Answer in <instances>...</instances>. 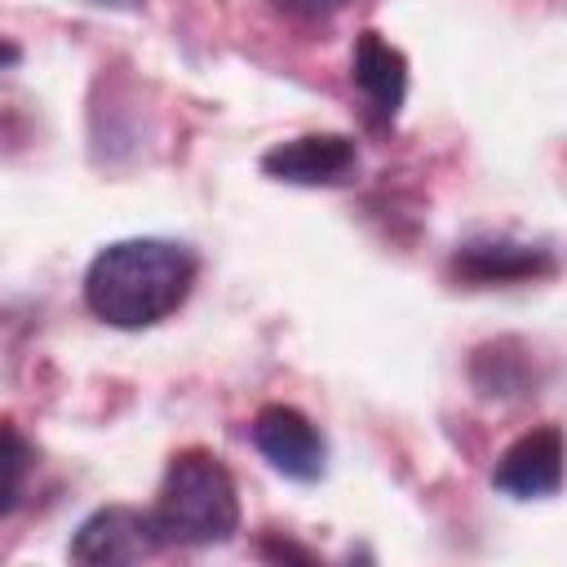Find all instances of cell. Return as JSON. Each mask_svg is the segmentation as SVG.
<instances>
[{
  "mask_svg": "<svg viewBox=\"0 0 567 567\" xmlns=\"http://www.w3.org/2000/svg\"><path fill=\"white\" fill-rule=\"evenodd\" d=\"M195 252L173 239H115L84 270V301L111 328H151L168 319L195 284Z\"/></svg>",
  "mask_w": 567,
  "mask_h": 567,
  "instance_id": "6da1fadb",
  "label": "cell"
},
{
  "mask_svg": "<svg viewBox=\"0 0 567 567\" xmlns=\"http://www.w3.org/2000/svg\"><path fill=\"white\" fill-rule=\"evenodd\" d=\"M146 514L164 545H221L239 527V492L221 456L186 447L168 461L159 496Z\"/></svg>",
  "mask_w": 567,
  "mask_h": 567,
  "instance_id": "7a4b0ae2",
  "label": "cell"
},
{
  "mask_svg": "<svg viewBox=\"0 0 567 567\" xmlns=\"http://www.w3.org/2000/svg\"><path fill=\"white\" fill-rule=\"evenodd\" d=\"M252 443L257 452L292 483H315L323 478V465H328V443L319 434V425L288 408V403H266L257 416H252Z\"/></svg>",
  "mask_w": 567,
  "mask_h": 567,
  "instance_id": "3957f363",
  "label": "cell"
},
{
  "mask_svg": "<svg viewBox=\"0 0 567 567\" xmlns=\"http://www.w3.org/2000/svg\"><path fill=\"white\" fill-rule=\"evenodd\" d=\"M155 549H164V540L155 536L151 514L133 509V505H106L97 514H89L71 540V558L75 563H142Z\"/></svg>",
  "mask_w": 567,
  "mask_h": 567,
  "instance_id": "277c9868",
  "label": "cell"
},
{
  "mask_svg": "<svg viewBox=\"0 0 567 567\" xmlns=\"http://www.w3.org/2000/svg\"><path fill=\"white\" fill-rule=\"evenodd\" d=\"M359 151L341 133H306L261 155V173L288 186H337L354 173Z\"/></svg>",
  "mask_w": 567,
  "mask_h": 567,
  "instance_id": "5b68a950",
  "label": "cell"
},
{
  "mask_svg": "<svg viewBox=\"0 0 567 567\" xmlns=\"http://www.w3.org/2000/svg\"><path fill=\"white\" fill-rule=\"evenodd\" d=\"M492 483L514 501L554 496L563 483V430L540 425V430L523 434L518 443H509L492 470Z\"/></svg>",
  "mask_w": 567,
  "mask_h": 567,
  "instance_id": "8992f818",
  "label": "cell"
},
{
  "mask_svg": "<svg viewBox=\"0 0 567 567\" xmlns=\"http://www.w3.org/2000/svg\"><path fill=\"white\" fill-rule=\"evenodd\" d=\"M350 75L368 102V115L377 124H390L408 97V62L403 53L381 40V31H363L359 44H354V58H350Z\"/></svg>",
  "mask_w": 567,
  "mask_h": 567,
  "instance_id": "52a82bcc",
  "label": "cell"
},
{
  "mask_svg": "<svg viewBox=\"0 0 567 567\" xmlns=\"http://www.w3.org/2000/svg\"><path fill=\"white\" fill-rule=\"evenodd\" d=\"M456 270H461V279H474V284H509V279L549 275L554 257L545 248H536V244L483 239V244H465L456 252Z\"/></svg>",
  "mask_w": 567,
  "mask_h": 567,
  "instance_id": "ba28073f",
  "label": "cell"
},
{
  "mask_svg": "<svg viewBox=\"0 0 567 567\" xmlns=\"http://www.w3.org/2000/svg\"><path fill=\"white\" fill-rule=\"evenodd\" d=\"M31 470H35L31 443L13 425H0V514H13L22 505Z\"/></svg>",
  "mask_w": 567,
  "mask_h": 567,
  "instance_id": "9c48e42d",
  "label": "cell"
},
{
  "mask_svg": "<svg viewBox=\"0 0 567 567\" xmlns=\"http://www.w3.org/2000/svg\"><path fill=\"white\" fill-rule=\"evenodd\" d=\"M284 13H292V18H332V13H341L350 0H275Z\"/></svg>",
  "mask_w": 567,
  "mask_h": 567,
  "instance_id": "30bf717a",
  "label": "cell"
},
{
  "mask_svg": "<svg viewBox=\"0 0 567 567\" xmlns=\"http://www.w3.org/2000/svg\"><path fill=\"white\" fill-rule=\"evenodd\" d=\"M18 58H22V53H18V44H9V40H0V71H4V66H13Z\"/></svg>",
  "mask_w": 567,
  "mask_h": 567,
  "instance_id": "8fae6325",
  "label": "cell"
}]
</instances>
